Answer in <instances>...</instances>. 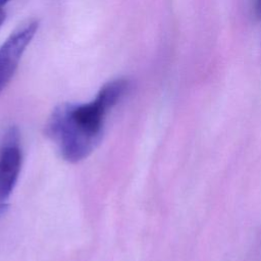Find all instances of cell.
I'll list each match as a JSON object with an SVG mask.
<instances>
[{
    "mask_svg": "<svg viewBox=\"0 0 261 261\" xmlns=\"http://www.w3.org/2000/svg\"><path fill=\"white\" fill-rule=\"evenodd\" d=\"M109 109L96 97L85 104H63L55 109L59 137L74 148H96L103 134V121Z\"/></svg>",
    "mask_w": 261,
    "mask_h": 261,
    "instance_id": "cell-1",
    "label": "cell"
},
{
    "mask_svg": "<svg viewBox=\"0 0 261 261\" xmlns=\"http://www.w3.org/2000/svg\"><path fill=\"white\" fill-rule=\"evenodd\" d=\"M18 143V129L12 126L5 134L0 148V212L5 210L6 202L19 175L21 152Z\"/></svg>",
    "mask_w": 261,
    "mask_h": 261,
    "instance_id": "cell-2",
    "label": "cell"
},
{
    "mask_svg": "<svg viewBox=\"0 0 261 261\" xmlns=\"http://www.w3.org/2000/svg\"><path fill=\"white\" fill-rule=\"evenodd\" d=\"M39 23L32 21L14 32L0 47V93L11 81L27 46L34 38Z\"/></svg>",
    "mask_w": 261,
    "mask_h": 261,
    "instance_id": "cell-3",
    "label": "cell"
},
{
    "mask_svg": "<svg viewBox=\"0 0 261 261\" xmlns=\"http://www.w3.org/2000/svg\"><path fill=\"white\" fill-rule=\"evenodd\" d=\"M252 11L256 18L261 19V0H252Z\"/></svg>",
    "mask_w": 261,
    "mask_h": 261,
    "instance_id": "cell-4",
    "label": "cell"
},
{
    "mask_svg": "<svg viewBox=\"0 0 261 261\" xmlns=\"http://www.w3.org/2000/svg\"><path fill=\"white\" fill-rule=\"evenodd\" d=\"M4 19H5V12L2 9H0V27L2 25Z\"/></svg>",
    "mask_w": 261,
    "mask_h": 261,
    "instance_id": "cell-5",
    "label": "cell"
},
{
    "mask_svg": "<svg viewBox=\"0 0 261 261\" xmlns=\"http://www.w3.org/2000/svg\"><path fill=\"white\" fill-rule=\"evenodd\" d=\"M9 0H0V9H2L3 5H5Z\"/></svg>",
    "mask_w": 261,
    "mask_h": 261,
    "instance_id": "cell-6",
    "label": "cell"
}]
</instances>
